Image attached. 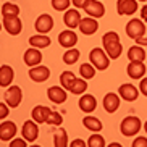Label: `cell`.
<instances>
[{"instance_id":"obj_20","label":"cell","mask_w":147,"mask_h":147,"mask_svg":"<svg viewBox=\"0 0 147 147\" xmlns=\"http://www.w3.org/2000/svg\"><path fill=\"white\" fill-rule=\"evenodd\" d=\"M128 74H129V78L133 79H141L146 74L147 68L144 65V61H131L129 65H128Z\"/></svg>"},{"instance_id":"obj_11","label":"cell","mask_w":147,"mask_h":147,"mask_svg":"<svg viewBox=\"0 0 147 147\" xmlns=\"http://www.w3.org/2000/svg\"><path fill=\"white\" fill-rule=\"evenodd\" d=\"M36 29L39 34H47L49 31H52L53 28V18L47 13H42L37 20H36Z\"/></svg>"},{"instance_id":"obj_39","label":"cell","mask_w":147,"mask_h":147,"mask_svg":"<svg viewBox=\"0 0 147 147\" xmlns=\"http://www.w3.org/2000/svg\"><path fill=\"white\" fill-rule=\"evenodd\" d=\"M71 2H73V5L79 10V8H84V7L87 5V2H89V0H71Z\"/></svg>"},{"instance_id":"obj_8","label":"cell","mask_w":147,"mask_h":147,"mask_svg":"<svg viewBox=\"0 0 147 147\" xmlns=\"http://www.w3.org/2000/svg\"><path fill=\"white\" fill-rule=\"evenodd\" d=\"M3 28L11 36H18L23 29V23L18 16H3Z\"/></svg>"},{"instance_id":"obj_19","label":"cell","mask_w":147,"mask_h":147,"mask_svg":"<svg viewBox=\"0 0 147 147\" xmlns=\"http://www.w3.org/2000/svg\"><path fill=\"white\" fill-rule=\"evenodd\" d=\"M78 104H79V108L84 113H92L95 110V107H97V99L91 94H82Z\"/></svg>"},{"instance_id":"obj_38","label":"cell","mask_w":147,"mask_h":147,"mask_svg":"<svg viewBox=\"0 0 147 147\" xmlns=\"http://www.w3.org/2000/svg\"><path fill=\"white\" fill-rule=\"evenodd\" d=\"M139 92H142V95L147 97V78L141 79V84H139Z\"/></svg>"},{"instance_id":"obj_42","label":"cell","mask_w":147,"mask_h":147,"mask_svg":"<svg viewBox=\"0 0 147 147\" xmlns=\"http://www.w3.org/2000/svg\"><path fill=\"white\" fill-rule=\"evenodd\" d=\"M136 42H138V45L147 47V37H139V39H136Z\"/></svg>"},{"instance_id":"obj_1","label":"cell","mask_w":147,"mask_h":147,"mask_svg":"<svg viewBox=\"0 0 147 147\" xmlns=\"http://www.w3.org/2000/svg\"><path fill=\"white\" fill-rule=\"evenodd\" d=\"M102 42H104V49H105V52H107V55L110 57V58L117 60L118 57L121 55L123 45H121V42H120V36H118L115 31H110V32L104 34Z\"/></svg>"},{"instance_id":"obj_15","label":"cell","mask_w":147,"mask_h":147,"mask_svg":"<svg viewBox=\"0 0 147 147\" xmlns=\"http://www.w3.org/2000/svg\"><path fill=\"white\" fill-rule=\"evenodd\" d=\"M97 29H99V23H97V20L95 18H82L81 23H79V31H81L82 34L86 36H92L97 32Z\"/></svg>"},{"instance_id":"obj_7","label":"cell","mask_w":147,"mask_h":147,"mask_svg":"<svg viewBox=\"0 0 147 147\" xmlns=\"http://www.w3.org/2000/svg\"><path fill=\"white\" fill-rule=\"evenodd\" d=\"M84 11L87 13V16L91 18H102L105 15V7L100 0H89L87 5L84 7Z\"/></svg>"},{"instance_id":"obj_16","label":"cell","mask_w":147,"mask_h":147,"mask_svg":"<svg viewBox=\"0 0 147 147\" xmlns=\"http://www.w3.org/2000/svg\"><path fill=\"white\" fill-rule=\"evenodd\" d=\"M118 15H133L138 11V0H118L117 2Z\"/></svg>"},{"instance_id":"obj_23","label":"cell","mask_w":147,"mask_h":147,"mask_svg":"<svg viewBox=\"0 0 147 147\" xmlns=\"http://www.w3.org/2000/svg\"><path fill=\"white\" fill-rule=\"evenodd\" d=\"M15 71L10 65H3L0 68V86L2 87H10V84L13 82Z\"/></svg>"},{"instance_id":"obj_41","label":"cell","mask_w":147,"mask_h":147,"mask_svg":"<svg viewBox=\"0 0 147 147\" xmlns=\"http://www.w3.org/2000/svg\"><path fill=\"white\" fill-rule=\"evenodd\" d=\"M69 146L71 147H84V146H87V142H84V141H81V139H74Z\"/></svg>"},{"instance_id":"obj_4","label":"cell","mask_w":147,"mask_h":147,"mask_svg":"<svg viewBox=\"0 0 147 147\" xmlns=\"http://www.w3.org/2000/svg\"><path fill=\"white\" fill-rule=\"evenodd\" d=\"M126 34H128V37H131V39H139V37H144V34H146V24H144L142 20H131L128 24H126Z\"/></svg>"},{"instance_id":"obj_18","label":"cell","mask_w":147,"mask_h":147,"mask_svg":"<svg viewBox=\"0 0 147 147\" xmlns=\"http://www.w3.org/2000/svg\"><path fill=\"white\" fill-rule=\"evenodd\" d=\"M50 113H52V110H50L49 107L37 105V107L32 108V112H31V117H32V120H34L36 123L42 125V123H47L49 117H50Z\"/></svg>"},{"instance_id":"obj_9","label":"cell","mask_w":147,"mask_h":147,"mask_svg":"<svg viewBox=\"0 0 147 147\" xmlns=\"http://www.w3.org/2000/svg\"><path fill=\"white\" fill-rule=\"evenodd\" d=\"M78 42V36L74 32L73 29H66V31H61L60 34H58V44H60L61 47L65 49H73Z\"/></svg>"},{"instance_id":"obj_29","label":"cell","mask_w":147,"mask_h":147,"mask_svg":"<svg viewBox=\"0 0 147 147\" xmlns=\"http://www.w3.org/2000/svg\"><path fill=\"white\" fill-rule=\"evenodd\" d=\"M69 91L73 92V94H76V95H82L84 92L87 91V79L76 78V81L73 82V86H71V89H69Z\"/></svg>"},{"instance_id":"obj_26","label":"cell","mask_w":147,"mask_h":147,"mask_svg":"<svg viewBox=\"0 0 147 147\" xmlns=\"http://www.w3.org/2000/svg\"><path fill=\"white\" fill-rule=\"evenodd\" d=\"M53 146L55 147H66L68 146V134L63 128L53 131Z\"/></svg>"},{"instance_id":"obj_28","label":"cell","mask_w":147,"mask_h":147,"mask_svg":"<svg viewBox=\"0 0 147 147\" xmlns=\"http://www.w3.org/2000/svg\"><path fill=\"white\" fill-rule=\"evenodd\" d=\"M74 81H76V76H74L73 71H63V73L60 74V84H61V87H65L66 91L71 89Z\"/></svg>"},{"instance_id":"obj_45","label":"cell","mask_w":147,"mask_h":147,"mask_svg":"<svg viewBox=\"0 0 147 147\" xmlns=\"http://www.w3.org/2000/svg\"><path fill=\"white\" fill-rule=\"evenodd\" d=\"M141 2H147V0H141Z\"/></svg>"},{"instance_id":"obj_13","label":"cell","mask_w":147,"mask_h":147,"mask_svg":"<svg viewBox=\"0 0 147 147\" xmlns=\"http://www.w3.org/2000/svg\"><path fill=\"white\" fill-rule=\"evenodd\" d=\"M47 97L53 104H63L66 100V89L61 86H52L47 89Z\"/></svg>"},{"instance_id":"obj_43","label":"cell","mask_w":147,"mask_h":147,"mask_svg":"<svg viewBox=\"0 0 147 147\" xmlns=\"http://www.w3.org/2000/svg\"><path fill=\"white\" fill-rule=\"evenodd\" d=\"M141 16H142V21H147V5L142 7V10H141Z\"/></svg>"},{"instance_id":"obj_25","label":"cell","mask_w":147,"mask_h":147,"mask_svg":"<svg viewBox=\"0 0 147 147\" xmlns=\"http://www.w3.org/2000/svg\"><path fill=\"white\" fill-rule=\"evenodd\" d=\"M128 58L129 61H144L146 60V50L142 45H133L128 50Z\"/></svg>"},{"instance_id":"obj_27","label":"cell","mask_w":147,"mask_h":147,"mask_svg":"<svg viewBox=\"0 0 147 147\" xmlns=\"http://www.w3.org/2000/svg\"><path fill=\"white\" fill-rule=\"evenodd\" d=\"M82 125L84 128L89 131H94V133H99L102 129V121L95 117H84L82 118Z\"/></svg>"},{"instance_id":"obj_31","label":"cell","mask_w":147,"mask_h":147,"mask_svg":"<svg viewBox=\"0 0 147 147\" xmlns=\"http://www.w3.org/2000/svg\"><path fill=\"white\" fill-rule=\"evenodd\" d=\"M20 15V7L10 2H5L2 5V16H18Z\"/></svg>"},{"instance_id":"obj_32","label":"cell","mask_w":147,"mask_h":147,"mask_svg":"<svg viewBox=\"0 0 147 147\" xmlns=\"http://www.w3.org/2000/svg\"><path fill=\"white\" fill-rule=\"evenodd\" d=\"M79 73H81V78L84 79H92L95 76V66L92 63H82L79 66Z\"/></svg>"},{"instance_id":"obj_36","label":"cell","mask_w":147,"mask_h":147,"mask_svg":"<svg viewBox=\"0 0 147 147\" xmlns=\"http://www.w3.org/2000/svg\"><path fill=\"white\" fill-rule=\"evenodd\" d=\"M8 107H10V105L7 104V102L0 104V118H2V120L8 117Z\"/></svg>"},{"instance_id":"obj_2","label":"cell","mask_w":147,"mask_h":147,"mask_svg":"<svg viewBox=\"0 0 147 147\" xmlns=\"http://www.w3.org/2000/svg\"><path fill=\"white\" fill-rule=\"evenodd\" d=\"M89 60L95 66V69H100V71L107 69L108 65H110V57L107 55L105 49H100V47L92 49L91 53H89Z\"/></svg>"},{"instance_id":"obj_37","label":"cell","mask_w":147,"mask_h":147,"mask_svg":"<svg viewBox=\"0 0 147 147\" xmlns=\"http://www.w3.org/2000/svg\"><path fill=\"white\" fill-rule=\"evenodd\" d=\"M133 147H147V139L146 138H136L133 142Z\"/></svg>"},{"instance_id":"obj_21","label":"cell","mask_w":147,"mask_h":147,"mask_svg":"<svg viewBox=\"0 0 147 147\" xmlns=\"http://www.w3.org/2000/svg\"><path fill=\"white\" fill-rule=\"evenodd\" d=\"M16 134V125L13 121H3L0 125V139L2 141H11Z\"/></svg>"},{"instance_id":"obj_33","label":"cell","mask_w":147,"mask_h":147,"mask_svg":"<svg viewBox=\"0 0 147 147\" xmlns=\"http://www.w3.org/2000/svg\"><path fill=\"white\" fill-rule=\"evenodd\" d=\"M87 147H105V139H104V136H100L99 133L92 134L91 138L87 139Z\"/></svg>"},{"instance_id":"obj_3","label":"cell","mask_w":147,"mask_h":147,"mask_svg":"<svg viewBox=\"0 0 147 147\" xmlns=\"http://www.w3.org/2000/svg\"><path fill=\"white\" fill-rule=\"evenodd\" d=\"M141 126H142V123H141V120H139L138 117H126L125 120L121 121L120 129H121V134H123V136L131 138L134 134H138V131L141 129Z\"/></svg>"},{"instance_id":"obj_40","label":"cell","mask_w":147,"mask_h":147,"mask_svg":"<svg viewBox=\"0 0 147 147\" xmlns=\"http://www.w3.org/2000/svg\"><path fill=\"white\" fill-rule=\"evenodd\" d=\"M10 147H26V142L23 139H15L13 142H10Z\"/></svg>"},{"instance_id":"obj_30","label":"cell","mask_w":147,"mask_h":147,"mask_svg":"<svg viewBox=\"0 0 147 147\" xmlns=\"http://www.w3.org/2000/svg\"><path fill=\"white\" fill-rule=\"evenodd\" d=\"M81 57V53H79L78 49H68L65 53H63V61H65L66 65H74L76 61H78V58Z\"/></svg>"},{"instance_id":"obj_35","label":"cell","mask_w":147,"mask_h":147,"mask_svg":"<svg viewBox=\"0 0 147 147\" xmlns=\"http://www.w3.org/2000/svg\"><path fill=\"white\" fill-rule=\"evenodd\" d=\"M69 3H71V0H52V7L57 11H65V10H68Z\"/></svg>"},{"instance_id":"obj_14","label":"cell","mask_w":147,"mask_h":147,"mask_svg":"<svg viewBox=\"0 0 147 147\" xmlns=\"http://www.w3.org/2000/svg\"><path fill=\"white\" fill-rule=\"evenodd\" d=\"M24 63L28 66H37L40 65V61H42V52H40V49H36V47H31L28 49L26 52H24Z\"/></svg>"},{"instance_id":"obj_24","label":"cell","mask_w":147,"mask_h":147,"mask_svg":"<svg viewBox=\"0 0 147 147\" xmlns=\"http://www.w3.org/2000/svg\"><path fill=\"white\" fill-rule=\"evenodd\" d=\"M29 45L36 49H45L50 45V37L45 34H36L29 37Z\"/></svg>"},{"instance_id":"obj_12","label":"cell","mask_w":147,"mask_h":147,"mask_svg":"<svg viewBox=\"0 0 147 147\" xmlns=\"http://www.w3.org/2000/svg\"><path fill=\"white\" fill-rule=\"evenodd\" d=\"M120 104H121L120 94H115V92H108V94H105V97H104L105 112H108V113L117 112L118 108H120Z\"/></svg>"},{"instance_id":"obj_34","label":"cell","mask_w":147,"mask_h":147,"mask_svg":"<svg viewBox=\"0 0 147 147\" xmlns=\"http://www.w3.org/2000/svg\"><path fill=\"white\" fill-rule=\"evenodd\" d=\"M61 123H63V117H61V113H58V112H52V113H50V117H49V120H47V125H50V126H60Z\"/></svg>"},{"instance_id":"obj_22","label":"cell","mask_w":147,"mask_h":147,"mask_svg":"<svg viewBox=\"0 0 147 147\" xmlns=\"http://www.w3.org/2000/svg\"><path fill=\"white\" fill-rule=\"evenodd\" d=\"M81 13L76 10H66L65 16H63V21L69 29H74V28H79V23H81Z\"/></svg>"},{"instance_id":"obj_5","label":"cell","mask_w":147,"mask_h":147,"mask_svg":"<svg viewBox=\"0 0 147 147\" xmlns=\"http://www.w3.org/2000/svg\"><path fill=\"white\" fill-rule=\"evenodd\" d=\"M21 99H23V92L18 86H10L3 94V100L11 108H16L18 105L21 104Z\"/></svg>"},{"instance_id":"obj_44","label":"cell","mask_w":147,"mask_h":147,"mask_svg":"<svg viewBox=\"0 0 147 147\" xmlns=\"http://www.w3.org/2000/svg\"><path fill=\"white\" fill-rule=\"evenodd\" d=\"M144 129H146V133H147V121L144 123Z\"/></svg>"},{"instance_id":"obj_17","label":"cell","mask_w":147,"mask_h":147,"mask_svg":"<svg viewBox=\"0 0 147 147\" xmlns=\"http://www.w3.org/2000/svg\"><path fill=\"white\" fill-rule=\"evenodd\" d=\"M118 94H120V97L123 100H126V102H134V100L139 97V91L133 86V84H121L120 89H118Z\"/></svg>"},{"instance_id":"obj_10","label":"cell","mask_w":147,"mask_h":147,"mask_svg":"<svg viewBox=\"0 0 147 147\" xmlns=\"http://www.w3.org/2000/svg\"><path fill=\"white\" fill-rule=\"evenodd\" d=\"M29 78L34 82H44L50 78V69L47 66L37 65V66H31L29 69Z\"/></svg>"},{"instance_id":"obj_6","label":"cell","mask_w":147,"mask_h":147,"mask_svg":"<svg viewBox=\"0 0 147 147\" xmlns=\"http://www.w3.org/2000/svg\"><path fill=\"white\" fill-rule=\"evenodd\" d=\"M39 123H36L34 120H28L24 121V125H23V138L26 139L28 142H34L36 139H37V136H39Z\"/></svg>"}]
</instances>
